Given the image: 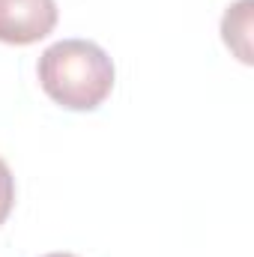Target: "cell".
<instances>
[{
    "label": "cell",
    "instance_id": "6da1fadb",
    "mask_svg": "<svg viewBox=\"0 0 254 257\" xmlns=\"http://www.w3.org/2000/svg\"><path fill=\"white\" fill-rule=\"evenodd\" d=\"M42 90L66 111H96L114 90V63L90 39H60L39 57Z\"/></svg>",
    "mask_w": 254,
    "mask_h": 257
},
{
    "label": "cell",
    "instance_id": "7a4b0ae2",
    "mask_svg": "<svg viewBox=\"0 0 254 257\" xmlns=\"http://www.w3.org/2000/svg\"><path fill=\"white\" fill-rule=\"evenodd\" d=\"M57 24L54 0H0V42L30 45L45 39Z\"/></svg>",
    "mask_w": 254,
    "mask_h": 257
},
{
    "label": "cell",
    "instance_id": "3957f363",
    "mask_svg": "<svg viewBox=\"0 0 254 257\" xmlns=\"http://www.w3.org/2000/svg\"><path fill=\"white\" fill-rule=\"evenodd\" d=\"M248 33H251V0H236L233 6H227V12L221 18V36H224L227 48L242 63H251Z\"/></svg>",
    "mask_w": 254,
    "mask_h": 257
},
{
    "label": "cell",
    "instance_id": "277c9868",
    "mask_svg": "<svg viewBox=\"0 0 254 257\" xmlns=\"http://www.w3.org/2000/svg\"><path fill=\"white\" fill-rule=\"evenodd\" d=\"M12 203H15V177H12L9 165L0 159V224L9 218Z\"/></svg>",
    "mask_w": 254,
    "mask_h": 257
},
{
    "label": "cell",
    "instance_id": "5b68a950",
    "mask_svg": "<svg viewBox=\"0 0 254 257\" xmlns=\"http://www.w3.org/2000/svg\"><path fill=\"white\" fill-rule=\"evenodd\" d=\"M45 257H78V254H69V251H54V254H45Z\"/></svg>",
    "mask_w": 254,
    "mask_h": 257
}]
</instances>
